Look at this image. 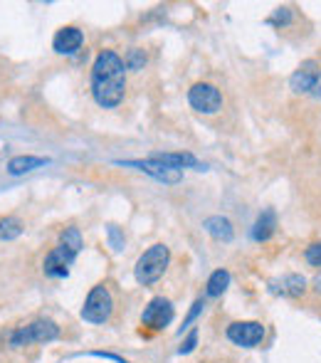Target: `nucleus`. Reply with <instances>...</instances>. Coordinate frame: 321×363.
Returning a JSON list of instances; mask_svg holds the SVG:
<instances>
[{
  "label": "nucleus",
  "mask_w": 321,
  "mask_h": 363,
  "mask_svg": "<svg viewBox=\"0 0 321 363\" xmlns=\"http://www.w3.org/2000/svg\"><path fill=\"white\" fill-rule=\"evenodd\" d=\"M91 96L101 109H114L126 96V65L119 52L101 50L91 65Z\"/></svg>",
  "instance_id": "f257e3e1"
},
{
  "label": "nucleus",
  "mask_w": 321,
  "mask_h": 363,
  "mask_svg": "<svg viewBox=\"0 0 321 363\" xmlns=\"http://www.w3.org/2000/svg\"><path fill=\"white\" fill-rule=\"evenodd\" d=\"M60 339V326L52 319H33L28 324L18 326V329L10 331L8 336V346L10 349H25V346H35V344H50V341Z\"/></svg>",
  "instance_id": "f03ea898"
},
{
  "label": "nucleus",
  "mask_w": 321,
  "mask_h": 363,
  "mask_svg": "<svg viewBox=\"0 0 321 363\" xmlns=\"http://www.w3.org/2000/svg\"><path fill=\"white\" fill-rule=\"evenodd\" d=\"M168 262H171V250L166 247L163 242H156L136 259V267H134V277L141 287H151L156 284L159 279L166 274Z\"/></svg>",
  "instance_id": "7ed1b4c3"
},
{
  "label": "nucleus",
  "mask_w": 321,
  "mask_h": 363,
  "mask_svg": "<svg viewBox=\"0 0 321 363\" xmlns=\"http://www.w3.org/2000/svg\"><path fill=\"white\" fill-rule=\"evenodd\" d=\"M114 314V294L106 284H96L91 287V291L86 294L84 304H81V311L79 316L86 321V324H106Z\"/></svg>",
  "instance_id": "20e7f679"
},
{
  "label": "nucleus",
  "mask_w": 321,
  "mask_h": 363,
  "mask_svg": "<svg viewBox=\"0 0 321 363\" xmlns=\"http://www.w3.org/2000/svg\"><path fill=\"white\" fill-rule=\"evenodd\" d=\"M188 104L198 111V114H218L223 109V91L210 82H196L188 89Z\"/></svg>",
  "instance_id": "39448f33"
},
{
  "label": "nucleus",
  "mask_w": 321,
  "mask_h": 363,
  "mask_svg": "<svg viewBox=\"0 0 321 363\" xmlns=\"http://www.w3.org/2000/svg\"><path fill=\"white\" fill-rule=\"evenodd\" d=\"M264 324L262 321H232L227 324L225 336L230 344L240 346V349H254L264 341Z\"/></svg>",
  "instance_id": "423d86ee"
},
{
  "label": "nucleus",
  "mask_w": 321,
  "mask_h": 363,
  "mask_svg": "<svg viewBox=\"0 0 321 363\" xmlns=\"http://www.w3.org/2000/svg\"><path fill=\"white\" fill-rule=\"evenodd\" d=\"M173 316H176V309H173L171 299H166V296H154V299L144 306L141 326L149 331H163L166 326H171Z\"/></svg>",
  "instance_id": "0eeeda50"
},
{
  "label": "nucleus",
  "mask_w": 321,
  "mask_h": 363,
  "mask_svg": "<svg viewBox=\"0 0 321 363\" xmlns=\"http://www.w3.org/2000/svg\"><path fill=\"white\" fill-rule=\"evenodd\" d=\"M74 259H77V252H74V250H69L67 245L57 242L52 250H50L47 257H45V262H43L45 277H50V279H64L69 274V267H72Z\"/></svg>",
  "instance_id": "6e6552de"
},
{
  "label": "nucleus",
  "mask_w": 321,
  "mask_h": 363,
  "mask_svg": "<svg viewBox=\"0 0 321 363\" xmlns=\"http://www.w3.org/2000/svg\"><path fill=\"white\" fill-rule=\"evenodd\" d=\"M116 166H126V168H136V171L146 173V176L156 178L161 183H181L183 181V171L171 166H163V163L154 161V158H144V161H116Z\"/></svg>",
  "instance_id": "1a4fd4ad"
},
{
  "label": "nucleus",
  "mask_w": 321,
  "mask_h": 363,
  "mask_svg": "<svg viewBox=\"0 0 321 363\" xmlns=\"http://www.w3.org/2000/svg\"><path fill=\"white\" fill-rule=\"evenodd\" d=\"M81 45H84V33H81L77 25H64L52 38V50L57 55H64V57L77 55L81 50Z\"/></svg>",
  "instance_id": "9d476101"
},
{
  "label": "nucleus",
  "mask_w": 321,
  "mask_h": 363,
  "mask_svg": "<svg viewBox=\"0 0 321 363\" xmlns=\"http://www.w3.org/2000/svg\"><path fill=\"white\" fill-rule=\"evenodd\" d=\"M319 62L317 60H307V62H302L297 69H294L292 79H289V86H292L294 94H312L314 84H317L319 79Z\"/></svg>",
  "instance_id": "9b49d317"
},
{
  "label": "nucleus",
  "mask_w": 321,
  "mask_h": 363,
  "mask_svg": "<svg viewBox=\"0 0 321 363\" xmlns=\"http://www.w3.org/2000/svg\"><path fill=\"white\" fill-rule=\"evenodd\" d=\"M149 158H154V161L163 163V166H171V168H178V171H183V168H196V171H205V163H201L196 156H193L191 151H156L151 153Z\"/></svg>",
  "instance_id": "f8f14e48"
},
{
  "label": "nucleus",
  "mask_w": 321,
  "mask_h": 363,
  "mask_svg": "<svg viewBox=\"0 0 321 363\" xmlns=\"http://www.w3.org/2000/svg\"><path fill=\"white\" fill-rule=\"evenodd\" d=\"M45 166H50V158L45 156H13L8 161V173L10 176H25V173Z\"/></svg>",
  "instance_id": "ddd939ff"
},
{
  "label": "nucleus",
  "mask_w": 321,
  "mask_h": 363,
  "mask_svg": "<svg viewBox=\"0 0 321 363\" xmlns=\"http://www.w3.org/2000/svg\"><path fill=\"white\" fill-rule=\"evenodd\" d=\"M274 230H277V213H274L272 208H267V211L259 213L257 223H254V228H252L254 242H267L274 235Z\"/></svg>",
  "instance_id": "4468645a"
},
{
  "label": "nucleus",
  "mask_w": 321,
  "mask_h": 363,
  "mask_svg": "<svg viewBox=\"0 0 321 363\" xmlns=\"http://www.w3.org/2000/svg\"><path fill=\"white\" fill-rule=\"evenodd\" d=\"M203 228H205V233L210 235V238H215L218 242H230V240L235 238V230H232V223H230L227 218H223V216L208 218L205 223H203Z\"/></svg>",
  "instance_id": "2eb2a0df"
},
{
  "label": "nucleus",
  "mask_w": 321,
  "mask_h": 363,
  "mask_svg": "<svg viewBox=\"0 0 321 363\" xmlns=\"http://www.w3.org/2000/svg\"><path fill=\"white\" fill-rule=\"evenodd\" d=\"M227 287H230V272L227 269H215L205 282V296H210V299L223 296Z\"/></svg>",
  "instance_id": "dca6fc26"
},
{
  "label": "nucleus",
  "mask_w": 321,
  "mask_h": 363,
  "mask_svg": "<svg viewBox=\"0 0 321 363\" xmlns=\"http://www.w3.org/2000/svg\"><path fill=\"white\" fill-rule=\"evenodd\" d=\"M282 291L284 296H292V299H297V296H302L304 291H307V279L302 277V274H287V277L282 279Z\"/></svg>",
  "instance_id": "f3484780"
},
{
  "label": "nucleus",
  "mask_w": 321,
  "mask_h": 363,
  "mask_svg": "<svg viewBox=\"0 0 321 363\" xmlns=\"http://www.w3.org/2000/svg\"><path fill=\"white\" fill-rule=\"evenodd\" d=\"M23 230H25L23 220H18L13 216L0 220V240H5V242H8V240H18L20 235H23Z\"/></svg>",
  "instance_id": "a211bd4d"
},
{
  "label": "nucleus",
  "mask_w": 321,
  "mask_h": 363,
  "mask_svg": "<svg viewBox=\"0 0 321 363\" xmlns=\"http://www.w3.org/2000/svg\"><path fill=\"white\" fill-rule=\"evenodd\" d=\"M124 65H126V72H139V69L146 67V52L139 48H131L124 57Z\"/></svg>",
  "instance_id": "6ab92c4d"
},
{
  "label": "nucleus",
  "mask_w": 321,
  "mask_h": 363,
  "mask_svg": "<svg viewBox=\"0 0 321 363\" xmlns=\"http://www.w3.org/2000/svg\"><path fill=\"white\" fill-rule=\"evenodd\" d=\"M205 309V299H203V296H198L196 301H193V306H191V311H188L186 314V319H183V324H181V329H178V334L183 336V331H188L193 326V321L198 319V316H201V311Z\"/></svg>",
  "instance_id": "aec40b11"
},
{
  "label": "nucleus",
  "mask_w": 321,
  "mask_h": 363,
  "mask_svg": "<svg viewBox=\"0 0 321 363\" xmlns=\"http://www.w3.org/2000/svg\"><path fill=\"white\" fill-rule=\"evenodd\" d=\"M304 259H307L312 267H319L321 269V240L319 242H312L307 247V252H304Z\"/></svg>",
  "instance_id": "412c9836"
},
{
  "label": "nucleus",
  "mask_w": 321,
  "mask_h": 363,
  "mask_svg": "<svg viewBox=\"0 0 321 363\" xmlns=\"http://www.w3.org/2000/svg\"><path fill=\"white\" fill-rule=\"evenodd\" d=\"M196 346H198V329H191V331H188L186 339H183V344L178 346V354H181V356L191 354V351L196 349Z\"/></svg>",
  "instance_id": "4be33fe9"
},
{
  "label": "nucleus",
  "mask_w": 321,
  "mask_h": 363,
  "mask_svg": "<svg viewBox=\"0 0 321 363\" xmlns=\"http://www.w3.org/2000/svg\"><path fill=\"white\" fill-rule=\"evenodd\" d=\"M269 23L272 25H289L292 23V8H277L272 18H269Z\"/></svg>",
  "instance_id": "5701e85b"
},
{
  "label": "nucleus",
  "mask_w": 321,
  "mask_h": 363,
  "mask_svg": "<svg viewBox=\"0 0 321 363\" xmlns=\"http://www.w3.org/2000/svg\"><path fill=\"white\" fill-rule=\"evenodd\" d=\"M106 235H109V242H111V247H114V250L124 247V233H121L116 225H109V228H106Z\"/></svg>",
  "instance_id": "b1692460"
},
{
  "label": "nucleus",
  "mask_w": 321,
  "mask_h": 363,
  "mask_svg": "<svg viewBox=\"0 0 321 363\" xmlns=\"http://www.w3.org/2000/svg\"><path fill=\"white\" fill-rule=\"evenodd\" d=\"M91 356H99V359H106V361H116V363H134L129 359H124V356H116V354H104V351H94Z\"/></svg>",
  "instance_id": "393cba45"
},
{
  "label": "nucleus",
  "mask_w": 321,
  "mask_h": 363,
  "mask_svg": "<svg viewBox=\"0 0 321 363\" xmlns=\"http://www.w3.org/2000/svg\"><path fill=\"white\" fill-rule=\"evenodd\" d=\"M312 94L317 96V99H321V74H319V79H317V84H314V89H312Z\"/></svg>",
  "instance_id": "a878e982"
}]
</instances>
